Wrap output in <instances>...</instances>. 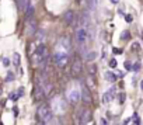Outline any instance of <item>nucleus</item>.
Masks as SVG:
<instances>
[{
    "label": "nucleus",
    "instance_id": "f257e3e1",
    "mask_svg": "<svg viewBox=\"0 0 143 125\" xmlns=\"http://www.w3.org/2000/svg\"><path fill=\"white\" fill-rule=\"evenodd\" d=\"M38 117L41 118V121H44V122H48V121H51L52 117H53V113H52V110L49 108V105H46V104H42L39 105L38 108Z\"/></svg>",
    "mask_w": 143,
    "mask_h": 125
},
{
    "label": "nucleus",
    "instance_id": "f03ea898",
    "mask_svg": "<svg viewBox=\"0 0 143 125\" xmlns=\"http://www.w3.org/2000/svg\"><path fill=\"white\" fill-rule=\"evenodd\" d=\"M53 62L57 68H65L69 62V56L65 52H55L53 53Z\"/></svg>",
    "mask_w": 143,
    "mask_h": 125
},
{
    "label": "nucleus",
    "instance_id": "7ed1b4c3",
    "mask_svg": "<svg viewBox=\"0 0 143 125\" xmlns=\"http://www.w3.org/2000/svg\"><path fill=\"white\" fill-rule=\"evenodd\" d=\"M90 21V10H83L81 16L79 17V28H86Z\"/></svg>",
    "mask_w": 143,
    "mask_h": 125
},
{
    "label": "nucleus",
    "instance_id": "20e7f679",
    "mask_svg": "<svg viewBox=\"0 0 143 125\" xmlns=\"http://www.w3.org/2000/svg\"><path fill=\"white\" fill-rule=\"evenodd\" d=\"M76 42H77L79 45H84L87 42L86 28H77L76 30Z\"/></svg>",
    "mask_w": 143,
    "mask_h": 125
},
{
    "label": "nucleus",
    "instance_id": "39448f33",
    "mask_svg": "<svg viewBox=\"0 0 143 125\" xmlns=\"http://www.w3.org/2000/svg\"><path fill=\"white\" fill-rule=\"evenodd\" d=\"M81 70H83V63L79 58H76L73 63H72V73L75 74V76H79L81 73Z\"/></svg>",
    "mask_w": 143,
    "mask_h": 125
},
{
    "label": "nucleus",
    "instance_id": "423d86ee",
    "mask_svg": "<svg viewBox=\"0 0 143 125\" xmlns=\"http://www.w3.org/2000/svg\"><path fill=\"white\" fill-rule=\"evenodd\" d=\"M75 18H76V14L73 10H67V11L63 14V23L66 25H72L75 23Z\"/></svg>",
    "mask_w": 143,
    "mask_h": 125
},
{
    "label": "nucleus",
    "instance_id": "0eeeda50",
    "mask_svg": "<svg viewBox=\"0 0 143 125\" xmlns=\"http://www.w3.org/2000/svg\"><path fill=\"white\" fill-rule=\"evenodd\" d=\"M44 96H45V90H44V87L41 84H37L34 89V98L37 100V101H41L42 98H44Z\"/></svg>",
    "mask_w": 143,
    "mask_h": 125
},
{
    "label": "nucleus",
    "instance_id": "6e6552de",
    "mask_svg": "<svg viewBox=\"0 0 143 125\" xmlns=\"http://www.w3.org/2000/svg\"><path fill=\"white\" fill-rule=\"evenodd\" d=\"M59 45H60V48L70 49V48H72V42H70V40H69V37H62L60 41H59Z\"/></svg>",
    "mask_w": 143,
    "mask_h": 125
},
{
    "label": "nucleus",
    "instance_id": "1a4fd4ad",
    "mask_svg": "<svg viewBox=\"0 0 143 125\" xmlns=\"http://www.w3.org/2000/svg\"><path fill=\"white\" fill-rule=\"evenodd\" d=\"M114 90H115L114 87H111V89L104 94V103H108V101H111V100L114 98Z\"/></svg>",
    "mask_w": 143,
    "mask_h": 125
},
{
    "label": "nucleus",
    "instance_id": "9d476101",
    "mask_svg": "<svg viewBox=\"0 0 143 125\" xmlns=\"http://www.w3.org/2000/svg\"><path fill=\"white\" fill-rule=\"evenodd\" d=\"M95 58H97V52L91 51V52H86V55L83 56V59L87 61V62H91V61H94Z\"/></svg>",
    "mask_w": 143,
    "mask_h": 125
},
{
    "label": "nucleus",
    "instance_id": "9b49d317",
    "mask_svg": "<svg viewBox=\"0 0 143 125\" xmlns=\"http://www.w3.org/2000/svg\"><path fill=\"white\" fill-rule=\"evenodd\" d=\"M28 32L29 34H37V23H35V20H31V23L28 24Z\"/></svg>",
    "mask_w": 143,
    "mask_h": 125
},
{
    "label": "nucleus",
    "instance_id": "f8f14e48",
    "mask_svg": "<svg viewBox=\"0 0 143 125\" xmlns=\"http://www.w3.org/2000/svg\"><path fill=\"white\" fill-rule=\"evenodd\" d=\"M32 14H34V6L29 4V6L27 7V10H25V17H27V20L32 18Z\"/></svg>",
    "mask_w": 143,
    "mask_h": 125
},
{
    "label": "nucleus",
    "instance_id": "ddd939ff",
    "mask_svg": "<svg viewBox=\"0 0 143 125\" xmlns=\"http://www.w3.org/2000/svg\"><path fill=\"white\" fill-rule=\"evenodd\" d=\"M81 98H83V101H84V103L90 101V93H88V90H87L86 87H84L83 91H81Z\"/></svg>",
    "mask_w": 143,
    "mask_h": 125
},
{
    "label": "nucleus",
    "instance_id": "4468645a",
    "mask_svg": "<svg viewBox=\"0 0 143 125\" xmlns=\"http://www.w3.org/2000/svg\"><path fill=\"white\" fill-rule=\"evenodd\" d=\"M79 98H80L79 91H72V93H70V100H72V101H77Z\"/></svg>",
    "mask_w": 143,
    "mask_h": 125
},
{
    "label": "nucleus",
    "instance_id": "2eb2a0df",
    "mask_svg": "<svg viewBox=\"0 0 143 125\" xmlns=\"http://www.w3.org/2000/svg\"><path fill=\"white\" fill-rule=\"evenodd\" d=\"M105 79L111 80V82H115V80H116V76H115L112 72H105Z\"/></svg>",
    "mask_w": 143,
    "mask_h": 125
},
{
    "label": "nucleus",
    "instance_id": "dca6fc26",
    "mask_svg": "<svg viewBox=\"0 0 143 125\" xmlns=\"http://www.w3.org/2000/svg\"><path fill=\"white\" fill-rule=\"evenodd\" d=\"M95 72H97V66H95L94 63H90V65H88V73H90V74H94Z\"/></svg>",
    "mask_w": 143,
    "mask_h": 125
},
{
    "label": "nucleus",
    "instance_id": "f3484780",
    "mask_svg": "<svg viewBox=\"0 0 143 125\" xmlns=\"http://www.w3.org/2000/svg\"><path fill=\"white\" fill-rule=\"evenodd\" d=\"M37 37H38V41H44L45 31H44V30H38V32H37Z\"/></svg>",
    "mask_w": 143,
    "mask_h": 125
},
{
    "label": "nucleus",
    "instance_id": "a211bd4d",
    "mask_svg": "<svg viewBox=\"0 0 143 125\" xmlns=\"http://www.w3.org/2000/svg\"><path fill=\"white\" fill-rule=\"evenodd\" d=\"M129 37H131L129 31H122V34H121V38H122L124 41H128V40H129Z\"/></svg>",
    "mask_w": 143,
    "mask_h": 125
},
{
    "label": "nucleus",
    "instance_id": "6ab92c4d",
    "mask_svg": "<svg viewBox=\"0 0 143 125\" xmlns=\"http://www.w3.org/2000/svg\"><path fill=\"white\" fill-rule=\"evenodd\" d=\"M13 58H14V65H16V66H18V65H20V55H18L17 52H16Z\"/></svg>",
    "mask_w": 143,
    "mask_h": 125
},
{
    "label": "nucleus",
    "instance_id": "aec40b11",
    "mask_svg": "<svg viewBox=\"0 0 143 125\" xmlns=\"http://www.w3.org/2000/svg\"><path fill=\"white\" fill-rule=\"evenodd\" d=\"M108 65H109V68H116V61H115V59H111L108 62Z\"/></svg>",
    "mask_w": 143,
    "mask_h": 125
},
{
    "label": "nucleus",
    "instance_id": "412c9836",
    "mask_svg": "<svg viewBox=\"0 0 143 125\" xmlns=\"http://www.w3.org/2000/svg\"><path fill=\"white\" fill-rule=\"evenodd\" d=\"M125 20H126V23H132V21H133V17H132L131 14H125Z\"/></svg>",
    "mask_w": 143,
    "mask_h": 125
},
{
    "label": "nucleus",
    "instance_id": "4be33fe9",
    "mask_svg": "<svg viewBox=\"0 0 143 125\" xmlns=\"http://www.w3.org/2000/svg\"><path fill=\"white\" fill-rule=\"evenodd\" d=\"M118 98H119V103H124V101H125V98H126L125 93H121L119 96H118Z\"/></svg>",
    "mask_w": 143,
    "mask_h": 125
},
{
    "label": "nucleus",
    "instance_id": "5701e85b",
    "mask_svg": "<svg viewBox=\"0 0 143 125\" xmlns=\"http://www.w3.org/2000/svg\"><path fill=\"white\" fill-rule=\"evenodd\" d=\"M9 97H10L11 100H14V101H16V100L18 98V94H17V93H10V96H9Z\"/></svg>",
    "mask_w": 143,
    "mask_h": 125
},
{
    "label": "nucleus",
    "instance_id": "b1692460",
    "mask_svg": "<svg viewBox=\"0 0 143 125\" xmlns=\"http://www.w3.org/2000/svg\"><path fill=\"white\" fill-rule=\"evenodd\" d=\"M14 79V76H13V73L10 72V73H7V77H6V80L7 82H10V80H13Z\"/></svg>",
    "mask_w": 143,
    "mask_h": 125
},
{
    "label": "nucleus",
    "instance_id": "393cba45",
    "mask_svg": "<svg viewBox=\"0 0 143 125\" xmlns=\"http://www.w3.org/2000/svg\"><path fill=\"white\" fill-rule=\"evenodd\" d=\"M23 93H24V89H23V87H21V89H18V90H17V94H18V97H21V96H24Z\"/></svg>",
    "mask_w": 143,
    "mask_h": 125
},
{
    "label": "nucleus",
    "instance_id": "a878e982",
    "mask_svg": "<svg viewBox=\"0 0 143 125\" xmlns=\"http://www.w3.org/2000/svg\"><path fill=\"white\" fill-rule=\"evenodd\" d=\"M3 65H4V66H9V65H10V62H9L7 58H3Z\"/></svg>",
    "mask_w": 143,
    "mask_h": 125
},
{
    "label": "nucleus",
    "instance_id": "bb28decb",
    "mask_svg": "<svg viewBox=\"0 0 143 125\" xmlns=\"http://www.w3.org/2000/svg\"><path fill=\"white\" fill-rule=\"evenodd\" d=\"M122 49H119V48H114V53H122Z\"/></svg>",
    "mask_w": 143,
    "mask_h": 125
},
{
    "label": "nucleus",
    "instance_id": "cd10ccee",
    "mask_svg": "<svg viewBox=\"0 0 143 125\" xmlns=\"http://www.w3.org/2000/svg\"><path fill=\"white\" fill-rule=\"evenodd\" d=\"M133 70H135V72H137V70H139V63H136V65H133Z\"/></svg>",
    "mask_w": 143,
    "mask_h": 125
},
{
    "label": "nucleus",
    "instance_id": "c85d7f7f",
    "mask_svg": "<svg viewBox=\"0 0 143 125\" xmlns=\"http://www.w3.org/2000/svg\"><path fill=\"white\" fill-rule=\"evenodd\" d=\"M125 68L128 69V70H129V69L132 68V66H131V63H129V62H126V63H125Z\"/></svg>",
    "mask_w": 143,
    "mask_h": 125
},
{
    "label": "nucleus",
    "instance_id": "c756f323",
    "mask_svg": "<svg viewBox=\"0 0 143 125\" xmlns=\"http://www.w3.org/2000/svg\"><path fill=\"white\" fill-rule=\"evenodd\" d=\"M133 48H135V51H137L139 49V44H133Z\"/></svg>",
    "mask_w": 143,
    "mask_h": 125
},
{
    "label": "nucleus",
    "instance_id": "7c9ffc66",
    "mask_svg": "<svg viewBox=\"0 0 143 125\" xmlns=\"http://www.w3.org/2000/svg\"><path fill=\"white\" fill-rule=\"evenodd\" d=\"M111 1H112L114 4H118V3H119V0H111Z\"/></svg>",
    "mask_w": 143,
    "mask_h": 125
},
{
    "label": "nucleus",
    "instance_id": "2f4dec72",
    "mask_svg": "<svg viewBox=\"0 0 143 125\" xmlns=\"http://www.w3.org/2000/svg\"><path fill=\"white\" fill-rule=\"evenodd\" d=\"M37 125H46V124H45V122H44V121H39V122H38V124H37Z\"/></svg>",
    "mask_w": 143,
    "mask_h": 125
},
{
    "label": "nucleus",
    "instance_id": "473e14b6",
    "mask_svg": "<svg viewBox=\"0 0 143 125\" xmlns=\"http://www.w3.org/2000/svg\"><path fill=\"white\" fill-rule=\"evenodd\" d=\"M140 89H142V90H143V80H142V82H140Z\"/></svg>",
    "mask_w": 143,
    "mask_h": 125
},
{
    "label": "nucleus",
    "instance_id": "72a5a7b5",
    "mask_svg": "<svg viewBox=\"0 0 143 125\" xmlns=\"http://www.w3.org/2000/svg\"><path fill=\"white\" fill-rule=\"evenodd\" d=\"M76 1H77L79 4H81V3H83V0H76Z\"/></svg>",
    "mask_w": 143,
    "mask_h": 125
},
{
    "label": "nucleus",
    "instance_id": "f704fd0d",
    "mask_svg": "<svg viewBox=\"0 0 143 125\" xmlns=\"http://www.w3.org/2000/svg\"><path fill=\"white\" fill-rule=\"evenodd\" d=\"M101 124H103V125H107V122H105V121L103 119V121H101Z\"/></svg>",
    "mask_w": 143,
    "mask_h": 125
},
{
    "label": "nucleus",
    "instance_id": "c9c22d12",
    "mask_svg": "<svg viewBox=\"0 0 143 125\" xmlns=\"http://www.w3.org/2000/svg\"><path fill=\"white\" fill-rule=\"evenodd\" d=\"M142 40H143V32H142Z\"/></svg>",
    "mask_w": 143,
    "mask_h": 125
},
{
    "label": "nucleus",
    "instance_id": "e433bc0d",
    "mask_svg": "<svg viewBox=\"0 0 143 125\" xmlns=\"http://www.w3.org/2000/svg\"><path fill=\"white\" fill-rule=\"evenodd\" d=\"M0 91H1V90H0Z\"/></svg>",
    "mask_w": 143,
    "mask_h": 125
}]
</instances>
